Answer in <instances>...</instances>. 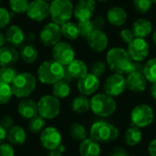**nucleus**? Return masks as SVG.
Wrapping results in <instances>:
<instances>
[{"label": "nucleus", "mask_w": 156, "mask_h": 156, "mask_svg": "<svg viewBox=\"0 0 156 156\" xmlns=\"http://www.w3.org/2000/svg\"><path fill=\"white\" fill-rule=\"evenodd\" d=\"M107 65L111 70L118 74H129L131 72L133 60L127 50L122 48H112L106 55Z\"/></svg>", "instance_id": "f257e3e1"}, {"label": "nucleus", "mask_w": 156, "mask_h": 156, "mask_svg": "<svg viewBox=\"0 0 156 156\" xmlns=\"http://www.w3.org/2000/svg\"><path fill=\"white\" fill-rule=\"evenodd\" d=\"M38 80L46 85H53L64 79L65 67L54 59L42 62L37 69Z\"/></svg>", "instance_id": "f03ea898"}, {"label": "nucleus", "mask_w": 156, "mask_h": 156, "mask_svg": "<svg viewBox=\"0 0 156 156\" xmlns=\"http://www.w3.org/2000/svg\"><path fill=\"white\" fill-rule=\"evenodd\" d=\"M13 95L18 99L28 98L37 88V79L29 72H21L16 75L11 84Z\"/></svg>", "instance_id": "7ed1b4c3"}, {"label": "nucleus", "mask_w": 156, "mask_h": 156, "mask_svg": "<svg viewBox=\"0 0 156 156\" xmlns=\"http://www.w3.org/2000/svg\"><path fill=\"white\" fill-rule=\"evenodd\" d=\"M90 138L94 141L108 144L118 138L119 130L113 124L106 121H97L90 126Z\"/></svg>", "instance_id": "20e7f679"}, {"label": "nucleus", "mask_w": 156, "mask_h": 156, "mask_svg": "<svg viewBox=\"0 0 156 156\" xmlns=\"http://www.w3.org/2000/svg\"><path fill=\"white\" fill-rule=\"evenodd\" d=\"M74 13L71 0H53L49 3V16L52 22L61 26L69 21Z\"/></svg>", "instance_id": "39448f33"}, {"label": "nucleus", "mask_w": 156, "mask_h": 156, "mask_svg": "<svg viewBox=\"0 0 156 156\" xmlns=\"http://www.w3.org/2000/svg\"><path fill=\"white\" fill-rule=\"evenodd\" d=\"M117 109V104L113 97L106 93H98L90 100V110L99 117H109Z\"/></svg>", "instance_id": "423d86ee"}, {"label": "nucleus", "mask_w": 156, "mask_h": 156, "mask_svg": "<svg viewBox=\"0 0 156 156\" xmlns=\"http://www.w3.org/2000/svg\"><path fill=\"white\" fill-rule=\"evenodd\" d=\"M154 119V110L148 104H139L134 107L131 112V122L132 126L137 127L139 129L146 128Z\"/></svg>", "instance_id": "0eeeda50"}, {"label": "nucleus", "mask_w": 156, "mask_h": 156, "mask_svg": "<svg viewBox=\"0 0 156 156\" xmlns=\"http://www.w3.org/2000/svg\"><path fill=\"white\" fill-rule=\"evenodd\" d=\"M37 110L45 120H52L60 112V101L53 95H44L37 101Z\"/></svg>", "instance_id": "6e6552de"}, {"label": "nucleus", "mask_w": 156, "mask_h": 156, "mask_svg": "<svg viewBox=\"0 0 156 156\" xmlns=\"http://www.w3.org/2000/svg\"><path fill=\"white\" fill-rule=\"evenodd\" d=\"M61 27L59 25L49 22L47 23L39 33V40L41 44L45 47H54L61 39Z\"/></svg>", "instance_id": "1a4fd4ad"}, {"label": "nucleus", "mask_w": 156, "mask_h": 156, "mask_svg": "<svg viewBox=\"0 0 156 156\" xmlns=\"http://www.w3.org/2000/svg\"><path fill=\"white\" fill-rule=\"evenodd\" d=\"M52 57L54 60L66 67L75 59V51L68 42L59 41L52 48Z\"/></svg>", "instance_id": "9d476101"}, {"label": "nucleus", "mask_w": 156, "mask_h": 156, "mask_svg": "<svg viewBox=\"0 0 156 156\" xmlns=\"http://www.w3.org/2000/svg\"><path fill=\"white\" fill-rule=\"evenodd\" d=\"M126 88V78L123 75L118 73L110 75L106 79L103 86L105 93L112 97H117L122 94Z\"/></svg>", "instance_id": "9b49d317"}, {"label": "nucleus", "mask_w": 156, "mask_h": 156, "mask_svg": "<svg viewBox=\"0 0 156 156\" xmlns=\"http://www.w3.org/2000/svg\"><path fill=\"white\" fill-rule=\"evenodd\" d=\"M39 141L45 149L48 151H53L56 150L60 144H62V136L57 128L49 126L46 127L40 133Z\"/></svg>", "instance_id": "f8f14e48"}, {"label": "nucleus", "mask_w": 156, "mask_h": 156, "mask_svg": "<svg viewBox=\"0 0 156 156\" xmlns=\"http://www.w3.org/2000/svg\"><path fill=\"white\" fill-rule=\"evenodd\" d=\"M26 14L30 20L41 22L49 16V3L44 0H32Z\"/></svg>", "instance_id": "ddd939ff"}, {"label": "nucleus", "mask_w": 156, "mask_h": 156, "mask_svg": "<svg viewBox=\"0 0 156 156\" xmlns=\"http://www.w3.org/2000/svg\"><path fill=\"white\" fill-rule=\"evenodd\" d=\"M128 53L131 58L135 62H141L144 60L150 51V47L144 38L135 37L128 45Z\"/></svg>", "instance_id": "4468645a"}, {"label": "nucleus", "mask_w": 156, "mask_h": 156, "mask_svg": "<svg viewBox=\"0 0 156 156\" xmlns=\"http://www.w3.org/2000/svg\"><path fill=\"white\" fill-rule=\"evenodd\" d=\"M96 11L95 0H79L74 6V16L78 21L91 20Z\"/></svg>", "instance_id": "2eb2a0df"}, {"label": "nucleus", "mask_w": 156, "mask_h": 156, "mask_svg": "<svg viewBox=\"0 0 156 156\" xmlns=\"http://www.w3.org/2000/svg\"><path fill=\"white\" fill-rule=\"evenodd\" d=\"M88 73V67L86 63L80 59H74L71 63L65 67V76L63 80L69 83L74 79L80 80Z\"/></svg>", "instance_id": "dca6fc26"}, {"label": "nucleus", "mask_w": 156, "mask_h": 156, "mask_svg": "<svg viewBox=\"0 0 156 156\" xmlns=\"http://www.w3.org/2000/svg\"><path fill=\"white\" fill-rule=\"evenodd\" d=\"M77 87L81 95L90 96L98 90L100 87V80L92 73H88L78 80Z\"/></svg>", "instance_id": "f3484780"}, {"label": "nucleus", "mask_w": 156, "mask_h": 156, "mask_svg": "<svg viewBox=\"0 0 156 156\" xmlns=\"http://www.w3.org/2000/svg\"><path fill=\"white\" fill-rule=\"evenodd\" d=\"M87 43L89 48L94 52H102L104 51L109 44V39L106 33L103 30L94 29L93 32L88 37Z\"/></svg>", "instance_id": "a211bd4d"}, {"label": "nucleus", "mask_w": 156, "mask_h": 156, "mask_svg": "<svg viewBox=\"0 0 156 156\" xmlns=\"http://www.w3.org/2000/svg\"><path fill=\"white\" fill-rule=\"evenodd\" d=\"M147 80L144 73L131 72L127 74L126 86L127 89L134 93H142L147 89Z\"/></svg>", "instance_id": "6ab92c4d"}, {"label": "nucleus", "mask_w": 156, "mask_h": 156, "mask_svg": "<svg viewBox=\"0 0 156 156\" xmlns=\"http://www.w3.org/2000/svg\"><path fill=\"white\" fill-rule=\"evenodd\" d=\"M5 41L9 44V46L16 48L23 46V43L26 40V35L23 31V29L17 26V25H12L10 26L5 33Z\"/></svg>", "instance_id": "aec40b11"}, {"label": "nucleus", "mask_w": 156, "mask_h": 156, "mask_svg": "<svg viewBox=\"0 0 156 156\" xmlns=\"http://www.w3.org/2000/svg\"><path fill=\"white\" fill-rule=\"evenodd\" d=\"M17 112L22 118L30 120L38 114L37 102L28 98L22 99L17 105Z\"/></svg>", "instance_id": "412c9836"}, {"label": "nucleus", "mask_w": 156, "mask_h": 156, "mask_svg": "<svg viewBox=\"0 0 156 156\" xmlns=\"http://www.w3.org/2000/svg\"><path fill=\"white\" fill-rule=\"evenodd\" d=\"M19 51L11 46H4L0 48V66L12 67L19 58Z\"/></svg>", "instance_id": "4be33fe9"}, {"label": "nucleus", "mask_w": 156, "mask_h": 156, "mask_svg": "<svg viewBox=\"0 0 156 156\" xmlns=\"http://www.w3.org/2000/svg\"><path fill=\"white\" fill-rule=\"evenodd\" d=\"M106 17H107V21L111 25L114 27H121L127 20V13L122 7L115 5L111 7L107 11Z\"/></svg>", "instance_id": "5701e85b"}, {"label": "nucleus", "mask_w": 156, "mask_h": 156, "mask_svg": "<svg viewBox=\"0 0 156 156\" xmlns=\"http://www.w3.org/2000/svg\"><path fill=\"white\" fill-rule=\"evenodd\" d=\"M132 30L135 37L145 38L152 33L153 25L151 21L146 18H139L133 24Z\"/></svg>", "instance_id": "b1692460"}, {"label": "nucleus", "mask_w": 156, "mask_h": 156, "mask_svg": "<svg viewBox=\"0 0 156 156\" xmlns=\"http://www.w3.org/2000/svg\"><path fill=\"white\" fill-rule=\"evenodd\" d=\"M79 153L80 156H100L101 146L98 142L91 138H87L80 143Z\"/></svg>", "instance_id": "393cba45"}, {"label": "nucleus", "mask_w": 156, "mask_h": 156, "mask_svg": "<svg viewBox=\"0 0 156 156\" xmlns=\"http://www.w3.org/2000/svg\"><path fill=\"white\" fill-rule=\"evenodd\" d=\"M7 141L12 145H21L27 141V133L19 125H14L7 131Z\"/></svg>", "instance_id": "a878e982"}, {"label": "nucleus", "mask_w": 156, "mask_h": 156, "mask_svg": "<svg viewBox=\"0 0 156 156\" xmlns=\"http://www.w3.org/2000/svg\"><path fill=\"white\" fill-rule=\"evenodd\" d=\"M19 56L22 60L27 64H33L38 58V50L33 44H25L21 46Z\"/></svg>", "instance_id": "bb28decb"}, {"label": "nucleus", "mask_w": 156, "mask_h": 156, "mask_svg": "<svg viewBox=\"0 0 156 156\" xmlns=\"http://www.w3.org/2000/svg\"><path fill=\"white\" fill-rule=\"evenodd\" d=\"M71 109L78 114L86 113L90 109V101L87 96L80 95L73 99L71 102Z\"/></svg>", "instance_id": "cd10ccee"}, {"label": "nucleus", "mask_w": 156, "mask_h": 156, "mask_svg": "<svg viewBox=\"0 0 156 156\" xmlns=\"http://www.w3.org/2000/svg\"><path fill=\"white\" fill-rule=\"evenodd\" d=\"M143 139V133L137 127H130L124 133V142L129 146H136L141 143Z\"/></svg>", "instance_id": "c85d7f7f"}, {"label": "nucleus", "mask_w": 156, "mask_h": 156, "mask_svg": "<svg viewBox=\"0 0 156 156\" xmlns=\"http://www.w3.org/2000/svg\"><path fill=\"white\" fill-rule=\"evenodd\" d=\"M70 86L69 83L67 82L64 80H61L55 84H53L52 87V93L53 96L58 98V100H62L67 98L70 94Z\"/></svg>", "instance_id": "c756f323"}, {"label": "nucleus", "mask_w": 156, "mask_h": 156, "mask_svg": "<svg viewBox=\"0 0 156 156\" xmlns=\"http://www.w3.org/2000/svg\"><path fill=\"white\" fill-rule=\"evenodd\" d=\"M61 27V34L62 37L69 39V40H75L80 37V31L78 27V24L68 21L65 24L60 26Z\"/></svg>", "instance_id": "7c9ffc66"}, {"label": "nucleus", "mask_w": 156, "mask_h": 156, "mask_svg": "<svg viewBox=\"0 0 156 156\" xmlns=\"http://www.w3.org/2000/svg\"><path fill=\"white\" fill-rule=\"evenodd\" d=\"M69 133H70V136L75 141H80V142L86 140L88 136L85 126L80 122H74L70 125Z\"/></svg>", "instance_id": "2f4dec72"}, {"label": "nucleus", "mask_w": 156, "mask_h": 156, "mask_svg": "<svg viewBox=\"0 0 156 156\" xmlns=\"http://www.w3.org/2000/svg\"><path fill=\"white\" fill-rule=\"evenodd\" d=\"M17 71L13 67H1L0 68V82L11 85L17 75Z\"/></svg>", "instance_id": "473e14b6"}, {"label": "nucleus", "mask_w": 156, "mask_h": 156, "mask_svg": "<svg viewBox=\"0 0 156 156\" xmlns=\"http://www.w3.org/2000/svg\"><path fill=\"white\" fill-rule=\"evenodd\" d=\"M144 74L147 81L151 83L156 82V58L149 59L144 65Z\"/></svg>", "instance_id": "72a5a7b5"}, {"label": "nucleus", "mask_w": 156, "mask_h": 156, "mask_svg": "<svg viewBox=\"0 0 156 156\" xmlns=\"http://www.w3.org/2000/svg\"><path fill=\"white\" fill-rule=\"evenodd\" d=\"M45 125H46L45 119L41 117L40 115H37L34 118L29 120L28 130L32 133H41L46 128Z\"/></svg>", "instance_id": "f704fd0d"}, {"label": "nucleus", "mask_w": 156, "mask_h": 156, "mask_svg": "<svg viewBox=\"0 0 156 156\" xmlns=\"http://www.w3.org/2000/svg\"><path fill=\"white\" fill-rule=\"evenodd\" d=\"M8 4H9V7L12 13L24 14L27 12L28 8L29 1L28 0H9Z\"/></svg>", "instance_id": "c9c22d12"}, {"label": "nucleus", "mask_w": 156, "mask_h": 156, "mask_svg": "<svg viewBox=\"0 0 156 156\" xmlns=\"http://www.w3.org/2000/svg\"><path fill=\"white\" fill-rule=\"evenodd\" d=\"M78 27L80 31V37L82 38L87 39L88 37L93 32L94 27L91 20H85V21H79Z\"/></svg>", "instance_id": "e433bc0d"}, {"label": "nucleus", "mask_w": 156, "mask_h": 156, "mask_svg": "<svg viewBox=\"0 0 156 156\" xmlns=\"http://www.w3.org/2000/svg\"><path fill=\"white\" fill-rule=\"evenodd\" d=\"M13 91L11 85L0 82V105L6 104L12 98Z\"/></svg>", "instance_id": "4c0bfd02"}, {"label": "nucleus", "mask_w": 156, "mask_h": 156, "mask_svg": "<svg viewBox=\"0 0 156 156\" xmlns=\"http://www.w3.org/2000/svg\"><path fill=\"white\" fill-rule=\"evenodd\" d=\"M134 9L140 14H145L149 12L153 5V0H133V1Z\"/></svg>", "instance_id": "58836bf2"}, {"label": "nucleus", "mask_w": 156, "mask_h": 156, "mask_svg": "<svg viewBox=\"0 0 156 156\" xmlns=\"http://www.w3.org/2000/svg\"><path fill=\"white\" fill-rule=\"evenodd\" d=\"M106 69H107L106 64L101 60H98V61H95L91 65V69H90L91 72L90 73L95 75L97 78H101L106 73Z\"/></svg>", "instance_id": "ea45409f"}, {"label": "nucleus", "mask_w": 156, "mask_h": 156, "mask_svg": "<svg viewBox=\"0 0 156 156\" xmlns=\"http://www.w3.org/2000/svg\"><path fill=\"white\" fill-rule=\"evenodd\" d=\"M12 14L13 13H10L6 8L0 6V30L8 26L12 17Z\"/></svg>", "instance_id": "a19ab883"}, {"label": "nucleus", "mask_w": 156, "mask_h": 156, "mask_svg": "<svg viewBox=\"0 0 156 156\" xmlns=\"http://www.w3.org/2000/svg\"><path fill=\"white\" fill-rule=\"evenodd\" d=\"M120 37H121V39H122L124 43H126V44L129 45V44L135 38V36H134V34H133V32L132 29L123 28V29H122L121 32H120Z\"/></svg>", "instance_id": "79ce46f5"}, {"label": "nucleus", "mask_w": 156, "mask_h": 156, "mask_svg": "<svg viewBox=\"0 0 156 156\" xmlns=\"http://www.w3.org/2000/svg\"><path fill=\"white\" fill-rule=\"evenodd\" d=\"M0 156H15V150L10 144H0Z\"/></svg>", "instance_id": "37998d69"}, {"label": "nucleus", "mask_w": 156, "mask_h": 156, "mask_svg": "<svg viewBox=\"0 0 156 156\" xmlns=\"http://www.w3.org/2000/svg\"><path fill=\"white\" fill-rule=\"evenodd\" d=\"M0 124L6 130L8 131L9 129H11L15 124H14V120L11 116L9 115H5L1 118V121H0Z\"/></svg>", "instance_id": "c03bdc74"}, {"label": "nucleus", "mask_w": 156, "mask_h": 156, "mask_svg": "<svg viewBox=\"0 0 156 156\" xmlns=\"http://www.w3.org/2000/svg\"><path fill=\"white\" fill-rule=\"evenodd\" d=\"M91 21H92L94 29H97V30H102L103 29V27L105 26V18L104 17L98 16L94 17Z\"/></svg>", "instance_id": "a18cd8bd"}, {"label": "nucleus", "mask_w": 156, "mask_h": 156, "mask_svg": "<svg viewBox=\"0 0 156 156\" xmlns=\"http://www.w3.org/2000/svg\"><path fill=\"white\" fill-rule=\"evenodd\" d=\"M66 148L63 144H60L56 150L53 151H49V153L48 154L47 156H63V154L65 153Z\"/></svg>", "instance_id": "49530a36"}, {"label": "nucleus", "mask_w": 156, "mask_h": 156, "mask_svg": "<svg viewBox=\"0 0 156 156\" xmlns=\"http://www.w3.org/2000/svg\"><path fill=\"white\" fill-rule=\"evenodd\" d=\"M110 156H130V155L128 154L127 151H126L124 148H122V147H116V148H114V149L112 151V153H111Z\"/></svg>", "instance_id": "de8ad7c7"}, {"label": "nucleus", "mask_w": 156, "mask_h": 156, "mask_svg": "<svg viewBox=\"0 0 156 156\" xmlns=\"http://www.w3.org/2000/svg\"><path fill=\"white\" fill-rule=\"evenodd\" d=\"M148 152L151 156H156V139L151 141L148 145Z\"/></svg>", "instance_id": "09e8293b"}, {"label": "nucleus", "mask_w": 156, "mask_h": 156, "mask_svg": "<svg viewBox=\"0 0 156 156\" xmlns=\"http://www.w3.org/2000/svg\"><path fill=\"white\" fill-rule=\"evenodd\" d=\"M7 137V131L0 124V144H4Z\"/></svg>", "instance_id": "8fccbe9b"}, {"label": "nucleus", "mask_w": 156, "mask_h": 156, "mask_svg": "<svg viewBox=\"0 0 156 156\" xmlns=\"http://www.w3.org/2000/svg\"><path fill=\"white\" fill-rule=\"evenodd\" d=\"M150 91H151V95L152 97L154 98V100L156 101V82L155 83H153L151 89H150Z\"/></svg>", "instance_id": "3c124183"}, {"label": "nucleus", "mask_w": 156, "mask_h": 156, "mask_svg": "<svg viewBox=\"0 0 156 156\" xmlns=\"http://www.w3.org/2000/svg\"><path fill=\"white\" fill-rule=\"evenodd\" d=\"M5 42H6V41H5V35H4L3 33L0 32V48H3V47L5 46Z\"/></svg>", "instance_id": "603ef678"}, {"label": "nucleus", "mask_w": 156, "mask_h": 156, "mask_svg": "<svg viewBox=\"0 0 156 156\" xmlns=\"http://www.w3.org/2000/svg\"><path fill=\"white\" fill-rule=\"evenodd\" d=\"M153 40H154V44L156 45V30L154 32V34H153Z\"/></svg>", "instance_id": "864d4df0"}, {"label": "nucleus", "mask_w": 156, "mask_h": 156, "mask_svg": "<svg viewBox=\"0 0 156 156\" xmlns=\"http://www.w3.org/2000/svg\"><path fill=\"white\" fill-rule=\"evenodd\" d=\"M95 1H98V2H106L108 0H95Z\"/></svg>", "instance_id": "5fc2aeb1"}, {"label": "nucleus", "mask_w": 156, "mask_h": 156, "mask_svg": "<svg viewBox=\"0 0 156 156\" xmlns=\"http://www.w3.org/2000/svg\"><path fill=\"white\" fill-rule=\"evenodd\" d=\"M44 1H46V2H48V3H50V2H52L53 0H44Z\"/></svg>", "instance_id": "6e6d98bb"}, {"label": "nucleus", "mask_w": 156, "mask_h": 156, "mask_svg": "<svg viewBox=\"0 0 156 156\" xmlns=\"http://www.w3.org/2000/svg\"><path fill=\"white\" fill-rule=\"evenodd\" d=\"M153 3H154V4H155V5H156V0H153Z\"/></svg>", "instance_id": "4d7b16f0"}, {"label": "nucleus", "mask_w": 156, "mask_h": 156, "mask_svg": "<svg viewBox=\"0 0 156 156\" xmlns=\"http://www.w3.org/2000/svg\"><path fill=\"white\" fill-rule=\"evenodd\" d=\"M1 1H2V0H0V3H1Z\"/></svg>", "instance_id": "13d9d810"}, {"label": "nucleus", "mask_w": 156, "mask_h": 156, "mask_svg": "<svg viewBox=\"0 0 156 156\" xmlns=\"http://www.w3.org/2000/svg\"><path fill=\"white\" fill-rule=\"evenodd\" d=\"M130 156H134V155H130Z\"/></svg>", "instance_id": "bf43d9fd"}]
</instances>
